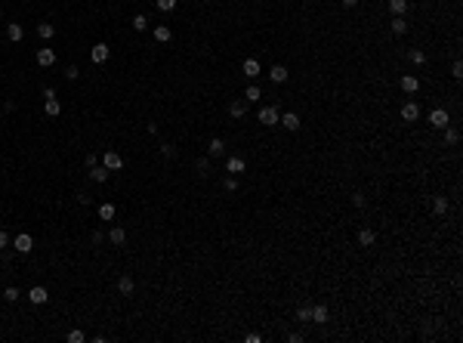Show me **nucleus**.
<instances>
[{"mask_svg": "<svg viewBox=\"0 0 463 343\" xmlns=\"http://www.w3.org/2000/svg\"><path fill=\"white\" fill-rule=\"evenodd\" d=\"M44 112L49 114V118H59V114H62V105H59V99H56V90H53V87H47V90H44Z\"/></svg>", "mask_w": 463, "mask_h": 343, "instance_id": "f257e3e1", "label": "nucleus"}, {"mask_svg": "<svg viewBox=\"0 0 463 343\" xmlns=\"http://www.w3.org/2000/svg\"><path fill=\"white\" fill-rule=\"evenodd\" d=\"M278 121H281V114H278V108H275V105L259 108V124H263V127H275Z\"/></svg>", "mask_w": 463, "mask_h": 343, "instance_id": "f03ea898", "label": "nucleus"}, {"mask_svg": "<svg viewBox=\"0 0 463 343\" xmlns=\"http://www.w3.org/2000/svg\"><path fill=\"white\" fill-rule=\"evenodd\" d=\"M429 124H432L435 130H445L451 124V118H448V112H445V108H432V112H429Z\"/></svg>", "mask_w": 463, "mask_h": 343, "instance_id": "7ed1b4c3", "label": "nucleus"}, {"mask_svg": "<svg viewBox=\"0 0 463 343\" xmlns=\"http://www.w3.org/2000/svg\"><path fill=\"white\" fill-rule=\"evenodd\" d=\"M13 247L19 250V254H31V250H34V238H31L28 232H22V235L13 238Z\"/></svg>", "mask_w": 463, "mask_h": 343, "instance_id": "20e7f679", "label": "nucleus"}, {"mask_svg": "<svg viewBox=\"0 0 463 343\" xmlns=\"http://www.w3.org/2000/svg\"><path fill=\"white\" fill-rule=\"evenodd\" d=\"M102 167H105V170H112V173H114V170H121V167H124V158L117 155V152H112V148H108V152L102 155Z\"/></svg>", "mask_w": 463, "mask_h": 343, "instance_id": "39448f33", "label": "nucleus"}, {"mask_svg": "<svg viewBox=\"0 0 463 343\" xmlns=\"http://www.w3.org/2000/svg\"><path fill=\"white\" fill-rule=\"evenodd\" d=\"M108 53H112L108 44H96V47L90 49V62H93V65H102V62H108Z\"/></svg>", "mask_w": 463, "mask_h": 343, "instance_id": "423d86ee", "label": "nucleus"}, {"mask_svg": "<svg viewBox=\"0 0 463 343\" xmlns=\"http://www.w3.org/2000/svg\"><path fill=\"white\" fill-rule=\"evenodd\" d=\"M28 300H31L34 306H44L47 300H49V294H47V288H44V284H34V288L28 291Z\"/></svg>", "mask_w": 463, "mask_h": 343, "instance_id": "0eeeda50", "label": "nucleus"}, {"mask_svg": "<svg viewBox=\"0 0 463 343\" xmlns=\"http://www.w3.org/2000/svg\"><path fill=\"white\" fill-rule=\"evenodd\" d=\"M37 65H40V68H53V65H56V53L49 47L37 49Z\"/></svg>", "mask_w": 463, "mask_h": 343, "instance_id": "6e6552de", "label": "nucleus"}, {"mask_svg": "<svg viewBox=\"0 0 463 343\" xmlns=\"http://www.w3.org/2000/svg\"><path fill=\"white\" fill-rule=\"evenodd\" d=\"M417 118H420V105L417 102H405V105H401V121L414 124Z\"/></svg>", "mask_w": 463, "mask_h": 343, "instance_id": "1a4fd4ad", "label": "nucleus"}, {"mask_svg": "<svg viewBox=\"0 0 463 343\" xmlns=\"http://www.w3.org/2000/svg\"><path fill=\"white\" fill-rule=\"evenodd\" d=\"M247 105H250L247 99H232V102H229V114H232V118H244V114H247Z\"/></svg>", "mask_w": 463, "mask_h": 343, "instance_id": "9d476101", "label": "nucleus"}, {"mask_svg": "<svg viewBox=\"0 0 463 343\" xmlns=\"http://www.w3.org/2000/svg\"><path fill=\"white\" fill-rule=\"evenodd\" d=\"M108 241H112L114 247H121L124 241H127V232H124V226H112V232H108Z\"/></svg>", "mask_w": 463, "mask_h": 343, "instance_id": "9b49d317", "label": "nucleus"}, {"mask_svg": "<svg viewBox=\"0 0 463 343\" xmlns=\"http://www.w3.org/2000/svg\"><path fill=\"white\" fill-rule=\"evenodd\" d=\"M244 158H229V161H225V173H232V177H238V173H244Z\"/></svg>", "mask_w": 463, "mask_h": 343, "instance_id": "f8f14e48", "label": "nucleus"}, {"mask_svg": "<svg viewBox=\"0 0 463 343\" xmlns=\"http://www.w3.org/2000/svg\"><path fill=\"white\" fill-rule=\"evenodd\" d=\"M278 124H281L284 130H290V133H297V130H300V118H297L293 112H290V114H281V121H278Z\"/></svg>", "mask_w": 463, "mask_h": 343, "instance_id": "ddd939ff", "label": "nucleus"}, {"mask_svg": "<svg viewBox=\"0 0 463 343\" xmlns=\"http://www.w3.org/2000/svg\"><path fill=\"white\" fill-rule=\"evenodd\" d=\"M117 291H121L124 297H130L133 291H136V284H133V278H130V275H121V278H117Z\"/></svg>", "mask_w": 463, "mask_h": 343, "instance_id": "4468645a", "label": "nucleus"}, {"mask_svg": "<svg viewBox=\"0 0 463 343\" xmlns=\"http://www.w3.org/2000/svg\"><path fill=\"white\" fill-rule=\"evenodd\" d=\"M6 37H10V40H13V44H19V40L25 37V31H22V25H19V22H10V25H6Z\"/></svg>", "mask_w": 463, "mask_h": 343, "instance_id": "2eb2a0df", "label": "nucleus"}, {"mask_svg": "<svg viewBox=\"0 0 463 343\" xmlns=\"http://www.w3.org/2000/svg\"><path fill=\"white\" fill-rule=\"evenodd\" d=\"M225 152V142L216 136V139H210V146H207V158H220Z\"/></svg>", "mask_w": 463, "mask_h": 343, "instance_id": "dca6fc26", "label": "nucleus"}, {"mask_svg": "<svg viewBox=\"0 0 463 343\" xmlns=\"http://www.w3.org/2000/svg\"><path fill=\"white\" fill-rule=\"evenodd\" d=\"M269 78H272V83H284L290 78L287 74V68H284V65H272V71H269Z\"/></svg>", "mask_w": 463, "mask_h": 343, "instance_id": "f3484780", "label": "nucleus"}, {"mask_svg": "<svg viewBox=\"0 0 463 343\" xmlns=\"http://www.w3.org/2000/svg\"><path fill=\"white\" fill-rule=\"evenodd\" d=\"M401 90H405V93H417V90H420V78L405 74V78H401Z\"/></svg>", "mask_w": 463, "mask_h": 343, "instance_id": "a211bd4d", "label": "nucleus"}, {"mask_svg": "<svg viewBox=\"0 0 463 343\" xmlns=\"http://www.w3.org/2000/svg\"><path fill=\"white\" fill-rule=\"evenodd\" d=\"M392 34H395V37L408 34V22H405V16H392Z\"/></svg>", "mask_w": 463, "mask_h": 343, "instance_id": "6ab92c4d", "label": "nucleus"}, {"mask_svg": "<svg viewBox=\"0 0 463 343\" xmlns=\"http://www.w3.org/2000/svg\"><path fill=\"white\" fill-rule=\"evenodd\" d=\"M448 207H451V204H448V198H445V195H435V198H432V213L445 216V213H448Z\"/></svg>", "mask_w": 463, "mask_h": 343, "instance_id": "aec40b11", "label": "nucleus"}, {"mask_svg": "<svg viewBox=\"0 0 463 343\" xmlns=\"http://www.w3.org/2000/svg\"><path fill=\"white\" fill-rule=\"evenodd\" d=\"M112 177V170H105V167H90V182H105Z\"/></svg>", "mask_w": 463, "mask_h": 343, "instance_id": "412c9836", "label": "nucleus"}, {"mask_svg": "<svg viewBox=\"0 0 463 343\" xmlns=\"http://www.w3.org/2000/svg\"><path fill=\"white\" fill-rule=\"evenodd\" d=\"M374 241H377L374 229H361V232H358V245H361V247H374Z\"/></svg>", "mask_w": 463, "mask_h": 343, "instance_id": "4be33fe9", "label": "nucleus"}, {"mask_svg": "<svg viewBox=\"0 0 463 343\" xmlns=\"http://www.w3.org/2000/svg\"><path fill=\"white\" fill-rule=\"evenodd\" d=\"M241 71L247 74V78H256V74H259V62H256V59H244V65H241Z\"/></svg>", "mask_w": 463, "mask_h": 343, "instance_id": "5701e85b", "label": "nucleus"}, {"mask_svg": "<svg viewBox=\"0 0 463 343\" xmlns=\"http://www.w3.org/2000/svg\"><path fill=\"white\" fill-rule=\"evenodd\" d=\"M170 37H173V31L167 28V25H158V28H155V40H158V44H167Z\"/></svg>", "mask_w": 463, "mask_h": 343, "instance_id": "b1692460", "label": "nucleus"}, {"mask_svg": "<svg viewBox=\"0 0 463 343\" xmlns=\"http://www.w3.org/2000/svg\"><path fill=\"white\" fill-rule=\"evenodd\" d=\"M56 34V25H49V22H40L37 25V37H44V40H49Z\"/></svg>", "mask_w": 463, "mask_h": 343, "instance_id": "393cba45", "label": "nucleus"}, {"mask_svg": "<svg viewBox=\"0 0 463 343\" xmlns=\"http://www.w3.org/2000/svg\"><path fill=\"white\" fill-rule=\"evenodd\" d=\"M114 204H99V220H105V223H112L114 220Z\"/></svg>", "mask_w": 463, "mask_h": 343, "instance_id": "a878e982", "label": "nucleus"}, {"mask_svg": "<svg viewBox=\"0 0 463 343\" xmlns=\"http://www.w3.org/2000/svg\"><path fill=\"white\" fill-rule=\"evenodd\" d=\"M445 142H448V146H457V142H460V130L448 124V127H445Z\"/></svg>", "mask_w": 463, "mask_h": 343, "instance_id": "bb28decb", "label": "nucleus"}, {"mask_svg": "<svg viewBox=\"0 0 463 343\" xmlns=\"http://www.w3.org/2000/svg\"><path fill=\"white\" fill-rule=\"evenodd\" d=\"M408 10V0H389V13L392 16H405Z\"/></svg>", "mask_w": 463, "mask_h": 343, "instance_id": "cd10ccee", "label": "nucleus"}, {"mask_svg": "<svg viewBox=\"0 0 463 343\" xmlns=\"http://www.w3.org/2000/svg\"><path fill=\"white\" fill-rule=\"evenodd\" d=\"M312 322L315 325H324L327 322V306H312Z\"/></svg>", "mask_w": 463, "mask_h": 343, "instance_id": "c85d7f7f", "label": "nucleus"}, {"mask_svg": "<svg viewBox=\"0 0 463 343\" xmlns=\"http://www.w3.org/2000/svg\"><path fill=\"white\" fill-rule=\"evenodd\" d=\"M176 3H179V0H155V6H158L161 13H173Z\"/></svg>", "mask_w": 463, "mask_h": 343, "instance_id": "c756f323", "label": "nucleus"}, {"mask_svg": "<svg viewBox=\"0 0 463 343\" xmlns=\"http://www.w3.org/2000/svg\"><path fill=\"white\" fill-rule=\"evenodd\" d=\"M19 297H22V294H19V288H16V284H10V288L3 291V300H6V303H16Z\"/></svg>", "mask_w": 463, "mask_h": 343, "instance_id": "7c9ffc66", "label": "nucleus"}, {"mask_svg": "<svg viewBox=\"0 0 463 343\" xmlns=\"http://www.w3.org/2000/svg\"><path fill=\"white\" fill-rule=\"evenodd\" d=\"M195 170L201 173V177H207V173H210V158H198V161H195Z\"/></svg>", "mask_w": 463, "mask_h": 343, "instance_id": "2f4dec72", "label": "nucleus"}, {"mask_svg": "<svg viewBox=\"0 0 463 343\" xmlns=\"http://www.w3.org/2000/svg\"><path fill=\"white\" fill-rule=\"evenodd\" d=\"M408 59L414 62V65H423V62H426V53H423V49H411V53H408Z\"/></svg>", "mask_w": 463, "mask_h": 343, "instance_id": "473e14b6", "label": "nucleus"}, {"mask_svg": "<svg viewBox=\"0 0 463 343\" xmlns=\"http://www.w3.org/2000/svg\"><path fill=\"white\" fill-rule=\"evenodd\" d=\"M297 319L300 322H312V306H300L297 309Z\"/></svg>", "mask_w": 463, "mask_h": 343, "instance_id": "72a5a7b5", "label": "nucleus"}, {"mask_svg": "<svg viewBox=\"0 0 463 343\" xmlns=\"http://www.w3.org/2000/svg\"><path fill=\"white\" fill-rule=\"evenodd\" d=\"M259 96H263V90H259V87H247V93H244V99H247V102H256Z\"/></svg>", "mask_w": 463, "mask_h": 343, "instance_id": "f704fd0d", "label": "nucleus"}, {"mask_svg": "<svg viewBox=\"0 0 463 343\" xmlns=\"http://www.w3.org/2000/svg\"><path fill=\"white\" fill-rule=\"evenodd\" d=\"M451 78H454V81L463 78V62H460V59H454V65H451Z\"/></svg>", "mask_w": 463, "mask_h": 343, "instance_id": "c9c22d12", "label": "nucleus"}, {"mask_svg": "<svg viewBox=\"0 0 463 343\" xmlns=\"http://www.w3.org/2000/svg\"><path fill=\"white\" fill-rule=\"evenodd\" d=\"M158 148H161V155H164V158H176V146H170V142H161Z\"/></svg>", "mask_w": 463, "mask_h": 343, "instance_id": "e433bc0d", "label": "nucleus"}, {"mask_svg": "<svg viewBox=\"0 0 463 343\" xmlns=\"http://www.w3.org/2000/svg\"><path fill=\"white\" fill-rule=\"evenodd\" d=\"M133 28H136V31H145V28H148V19H145V16H133Z\"/></svg>", "mask_w": 463, "mask_h": 343, "instance_id": "4c0bfd02", "label": "nucleus"}, {"mask_svg": "<svg viewBox=\"0 0 463 343\" xmlns=\"http://www.w3.org/2000/svg\"><path fill=\"white\" fill-rule=\"evenodd\" d=\"M83 340H87V337H83V331H78V328L68 331V343H83Z\"/></svg>", "mask_w": 463, "mask_h": 343, "instance_id": "58836bf2", "label": "nucleus"}, {"mask_svg": "<svg viewBox=\"0 0 463 343\" xmlns=\"http://www.w3.org/2000/svg\"><path fill=\"white\" fill-rule=\"evenodd\" d=\"M78 74H80L78 65H68V68H65V78H68V81H78Z\"/></svg>", "mask_w": 463, "mask_h": 343, "instance_id": "ea45409f", "label": "nucleus"}, {"mask_svg": "<svg viewBox=\"0 0 463 343\" xmlns=\"http://www.w3.org/2000/svg\"><path fill=\"white\" fill-rule=\"evenodd\" d=\"M223 186H225V192H235V189H238V180H235V177H225Z\"/></svg>", "mask_w": 463, "mask_h": 343, "instance_id": "a19ab883", "label": "nucleus"}, {"mask_svg": "<svg viewBox=\"0 0 463 343\" xmlns=\"http://www.w3.org/2000/svg\"><path fill=\"white\" fill-rule=\"evenodd\" d=\"M96 161H99V155H96V152H90L87 158H83V164H87V167H96Z\"/></svg>", "mask_w": 463, "mask_h": 343, "instance_id": "79ce46f5", "label": "nucleus"}, {"mask_svg": "<svg viewBox=\"0 0 463 343\" xmlns=\"http://www.w3.org/2000/svg\"><path fill=\"white\" fill-rule=\"evenodd\" d=\"M352 204H355V207H365V195H361V192H355V195H352Z\"/></svg>", "mask_w": 463, "mask_h": 343, "instance_id": "37998d69", "label": "nucleus"}, {"mask_svg": "<svg viewBox=\"0 0 463 343\" xmlns=\"http://www.w3.org/2000/svg\"><path fill=\"white\" fill-rule=\"evenodd\" d=\"M6 245H10V235H6V232L0 229V247H6Z\"/></svg>", "mask_w": 463, "mask_h": 343, "instance_id": "c03bdc74", "label": "nucleus"}, {"mask_svg": "<svg viewBox=\"0 0 463 343\" xmlns=\"http://www.w3.org/2000/svg\"><path fill=\"white\" fill-rule=\"evenodd\" d=\"M355 3H358V0H343V6H346V10H352Z\"/></svg>", "mask_w": 463, "mask_h": 343, "instance_id": "a18cd8bd", "label": "nucleus"}]
</instances>
